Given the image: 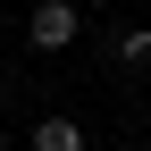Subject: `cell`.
<instances>
[{"instance_id": "1", "label": "cell", "mask_w": 151, "mask_h": 151, "mask_svg": "<svg viewBox=\"0 0 151 151\" xmlns=\"http://www.w3.org/2000/svg\"><path fill=\"white\" fill-rule=\"evenodd\" d=\"M25 42L42 50V59L76 50V42H84V0H34V9H25Z\"/></svg>"}, {"instance_id": "2", "label": "cell", "mask_w": 151, "mask_h": 151, "mask_svg": "<svg viewBox=\"0 0 151 151\" xmlns=\"http://www.w3.org/2000/svg\"><path fill=\"white\" fill-rule=\"evenodd\" d=\"M25 151H84V126H76V118H34Z\"/></svg>"}, {"instance_id": "3", "label": "cell", "mask_w": 151, "mask_h": 151, "mask_svg": "<svg viewBox=\"0 0 151 151\" xmlns=\"http://www.w3.org/2000/svg\"><path fill=\"white\" fill-rule=\"evenodd\" d=\"M118 59H126V67H151V25H126V34H118Z\"/></svg>"}, {"instance_id": "4", "label": "cell", "mask_w": 151, "mask_h": 151, "mask_svg": "<svg viewBox=\"0 0 151 151\" xmlns=\"http://www.w3.org/2000/svg\"><path fill=\"white\" fill-rule=\"evenodd\" d=\"M0 25H9V0H0Z\"/></svg>"}, {"instance_id": "5", "label": "cell", "mask_w": 151, "mask_h": 151, "mask_svg": "<svg viewBox=\"0 0 151 151\" xmlns=\"http://www.w3.org/2000/svg\"><path fill=\"white\" fill-rule=\"evenodd\" d=\"M0 151H9V126H0Z\"/></svg>"}]
</instances>
